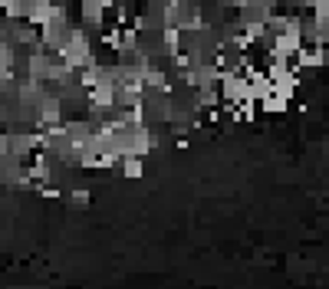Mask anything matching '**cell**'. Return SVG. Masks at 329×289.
I'll return each instance as SVG.
<instances>
[{"instance_id": "1", "label": "cell", "mask_w": 329, "mask_h": 289, "mask_svg": "<svg viewBox=\"0 0 329 289\" xmlns=\"http://www.w3.org/2000/svg\"><path fill=\"white\" fill-rule=\"evenodd\" d=\"M125 177H142V161H138L135 155L125 158Z\"/></svg>"}]
</instances>
